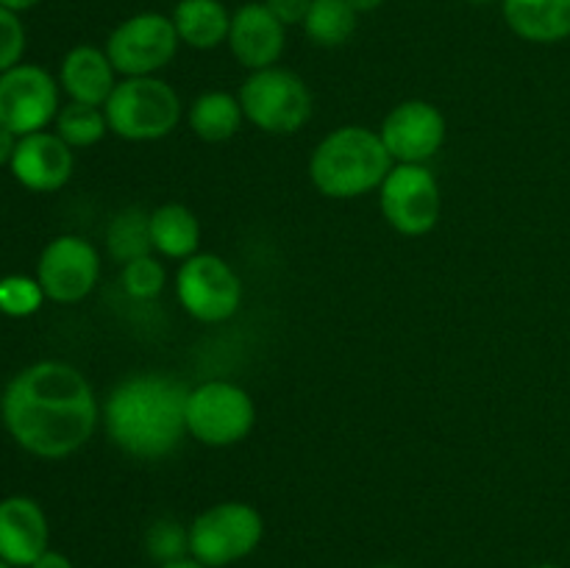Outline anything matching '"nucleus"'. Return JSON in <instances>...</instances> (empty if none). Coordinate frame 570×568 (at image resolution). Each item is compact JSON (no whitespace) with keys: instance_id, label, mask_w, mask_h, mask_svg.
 Returning a JSON list of instances; mask_svg holds the SVG:
<instances>
[{"instance_id":"1","label":"nucleus","mask_w":570,"mask_h":568,"mask_svg":"<svg viewBox=\"0 0 570 568\" xmlns=\"http://www.w3.org/2000/svg\"><path fill=\"white\" fill-rule=\"evenodd\" d=\"M0 415L20 449L65 460L87 445L98 427V399L78 368L42 360L22 368L3 390Z\"/></svg>"},{"instance_id":"2","label":"nucleus","mask_w":570,"mask_h":568,"mask_svg":"<svg viewBox=\"0 0 570 568\" xmlns=\"http://www.w3.org/2000/svg\"><path fill=\"white\" fill-rule=\"evenodd\" d=\"M187 395L181 382L161 373L128 376L111 390L104 423L111 443L137 460H159L181 445L187 432Z\"/></svg>"},{"instance_id":"3","label":"nucleus","mask_w":570,"mask_h":568,"mask_svg":"<svg viewBox=\"0 0 570 568\" xmlns=\"http://www.w3.org/2000/svg\"><path fill=\"white\" fill-rule=\"evenodd\" d=\"M393 170V156L379 131L365 126H343L326 134L312 150L309 176L317 193L348 200L373 193Z\"/></svg>"},{"instance_id":"4","label":"nucleus","mask_w":570,"mask_h":568,"mask_svg":"<svg viewBox=\"0 0 570 568\" xmlns=\"http://www.w3.org/2000/svg\"><path fill=\"white\" fill-rule=\"evenodd\" d=\"M109 131L131 143L161 139L181 120V98L167 81L156 76H137L117 81L104 104Z\"/></svg>"},{"instance_id":"5","label":"nucleus","mask_w":570,"mask_h":568,"mask_svg":"<svg viewBox=\"0 0 570 568\" xmlns=\"http://www.w3.org/2000/svg\"><path fill=\"white\" fill-rule=\"evenodd\" d=\"M189 557L209 568L245 560L265 538V518L245 501H220L189 523Z\"/></svg>"},{"instance_id":"6","label":"nucleus","mask_w":570,"mask_h":568,"mask_svg":"<svg viewBox=\"0 0 570 568\" xmlns=\"http://www.w3.org/2000/svg\"><path fill=\"white\" fill-rule=\"evenodd\" d=\"M245 120L267 134H295L312 117V92L298 72L287 67H265L250 72L239 87Z\"/></svg>"},{"instance_id":"7","label":"nucleus","mask_w":570,"mask_h":568,"mask_svg":"<svg viewBox=\"0 0 570 568\" xmlns=\"http://www.w3.org/2000/svg\"><path fill=\"white\" fill-rule=\"evenodd\" d=\"M256 423V404L234 382L212 379L187 395V432L204 445L226 449L250 434Z\"/></svg>"},{"instance_id":"8","label":"nucleus","mask_w":570,"mask_h":568,"mask_svg":"<svg viewBox=\"0 0 570 568\" xmlns=\"http://www.w3.org/2000/svg\"><path fill=\"white\" fill-rule=\"evenodd\" d=\"M178 39L173 17L159 11H142L122 20L106 39V56L115 70L126 78L156 76L178 53Z\"/></svg>"},{"instance_id":"9","label":"nucleus","mask_w":570,"mask_h":568,"mask_svg":"<svg viewBox=\"0 0 570 568\" xmlns=\"http://www.w3.org/2000/svg\"><path fill=\"white\" fill-rule=\"evenodd\" d=\"M178 301L200 323L228 321L243 304L237 271L217 254H193L176 273Z\"/></svg>"},{"instance_id":"10","label":"nucleus","mask_w":570,"mask_h":568,"mask_svg":"<svg viewBox=\"0 0 570 568\" xmlns=\"http://www.w3.org/2000/svg\"><path fill=\"white\" fill-rule=\"evenodd\" d=\"M379 193L384 217L404 237H423L438 226L443 193L426 165H393Z\"/></svg>"},{"instance_id":"11","label":"nucleus","mask_w":570,"mask_h":568,"mask_svg":"<svg viewBox=\"0 0 570 568\" xmlns=\"http://www.w3.org/2000/svg\"><path fill=\"white\" fill-rule=\"evenodd\" d=\"M59 115V81L37 65L0 72V123L17 137L45 131Z\"/></svg>"},{"instance_id":"12","label":"nucleus","mask_w":570,"mask_h":568,"mask_svg":"<svg viewBox=\"0 0 570 568\" xmlns=\"http://www.w3.org/2000/svg\"><path fill=\"white\" fill-rule=\"evenodd\" d=\"M100 276V256L89 239L61 234L42 248L37 262V282L45 298L56 304H78L95 290Z\"/></svg>"},{"instance_id":"13","label":"nucleus","mask_w":570,"mask_h":568,"mask_svg":"<svg viewBox=\"0 0 570 568\" xmlns=\"http://www.w3.org/2000/svg\"><path fill=\"white\" fill-rule=\"evenodd\" d=\"M379 137L399 165H426L445 143V117L429 100H404L384 117Z\"/></svg>"},{"instance_id":"14","label":"nucleus","mask_w":570,"mask_h":568,"mask_svg":"<svg viewBox=\"0 0 570 568\" xmlns=\"http://www.w3.org/2000/svg\"><path fill=\"white\" fill-rule=\"evenodd\" d=\"M9 167L11 176L31 193H56L70 182L76 156L56 131H37L17 139Z\"/></svg>"},{"instance_id":"15","label":"nucleus","mask_w":570,"mask_h":568,"mask_svg":"<svg viewBox=\"0 0 570 568\" xmlns=\"http://www.w3.org/2000/svg\"><path fill=\"white\" fill-rule=\"evenodd\" d=\"M284 45H287V26H282L265 3H245L232 14L228 48L234 59L250 72L276 67Z\"/></svg>"},{"instance_id":"16","label":"nucleus","mask_w":570,"mask_h":568,"mask_svg":"<svg viewBox=\"0 0 570 568\" xmlns=\"http://www.w3.org/2000/svg\"><path fill=\"white\" fill-rule=\"evenodd\" d=\"M50 529L45 510L28 496L0 501V560L11 568H31L48 551Z\"/></svg>"},{"instance_id":"17","label":"nucleus","mask_w":570,"mask_h":568,"mask_svg":"<svg viewBox=\"0 0 570 568\" xmlns=\"http://www.w3.org/2000/svg\"><path fill=\"white\" fill-rule=\"evenodd\" d=\"M115 72L106 50L95 45H78L61 59L59 84L76 104L104 106L117 87Z\"/></svg>"},{"instance_id":"18","label":"nucleus","mask_w":570,"mask_h":568,"mask_svg":"<svg viewBox=\"0 0 570 568\" xmlns=\"http://www.w3.org/2000/svg\"><path fill=\"white\" fill-rule=\"evenodd\" d=\"M501 14L515 37L534 45L570 39V0H501Z\"/></svg>"},{"instance_id":"19","label":"nucleus","mask_w":570,"mask_h":568,"mask_svg":"<svg viewBox=\"0 0 570 568\" xmlns=\"http://www.w3.org/2000/svg\"><path fill=\"white\" fill-rule=\"evenodd\" d=\"M178 39L195 50H212L228 42L232 14L220 0H178L173 9Z\"/></svg>"},{"instance_id":"20","label":"nucleus","mask_w":570,"mask_h":568,"mask_svg":"<svg viewBox=\"0 0 570 568\" xmlns=\"http://www.w3.org/2000/svg\"><path fill=\"white\" fill-rule=\"evenodd\" d=\"M150 239L154 251L167 259H189L198 254L200 223L195 212L184 204H161L150 212Z\"/></svg>"},{"instance_id":"21","label":"nucleus","mask_w":570,"mask_h":568,"mask_svg":"<svg viewBox=\"0 0 570 568\" xmlns=\"http://www.w3.org/2000/svg\"><path fill=\"white\" fill-rule=\"evenodd\" d=\"M187 120L204 143H226L243 128L245 111L237 95L204 92L189 104Z\"/></svg>"},{"instance_id":"22","label":"nucleus","mask_w":570,"mask_h":568,"mask_svg":"<svg viewBox=\"0 0 570 568\" xmlns=\"http://www.w3.org/2000/svg\"><path fill=\"white\" fill-rule=\"evenodd\" d=\"M106 245H109V254L115 256L120 265L139 259V256L154 254L150 212L139 209V206H128V209L117 212V215L111 217L109 228H106Z\"/></svg>"},{"instance_id":"23","label":"nucleus","mask_w":570,"mask_h":568,"mask_svg":"<svg viewBox=\"0 0 570 568\" xmlns=\"http://www.w3.org/2000/svg\"><path fill=\"white\" fill-rule=\"evenodd\" d=\"M356 17L348 0H312L304 31L321 48H340L354 37Z\"/></svg>"},{"instance_id":"24","label":"nucleus","mask_w":570,"mask_h":568,"mask_svg":"<svg viewBox=\"0 0 570 568\" xmlns=\"http://www.w3.org/2000/svg\"><path fill=\"white\" fill-rule=\"evenodd\" d=\"M106 131H109V123H106L104 106H89L70 100L56 115V134L70 148H92V145H98L106 137Z\"/></svg>"},{"instance_id":"25","label":"nucleus","mask_w":570,"mask_h":568,"mask_svg":"<svg viewBox=\"0 0 570 568\" xmlns=\"http://www.w3.org/2000/svg\"><path fill=\"white\" fill-rule=\"evenodd\" d=\"M120 284L131 298H139V301L154 298V295H159L167 284L165 265H161L154 254L139 256V259L134 262H126L120 273Z\"/></svg>"},{"instance_id":"26","label":"nucleus","mask_w":570,"mask_h":568,"mask_svg":"<svg viewBox=\"0 0 570 568\" xmlns=\"http://www.w3.org/2000/svg\"><path fill=\"white\" fill-rule=\"evenodd\" d=\"M45 293L37 278L6 276L0 278V312L9 317H28L42 306Z\"/></svg>"},{"instance_id":"27","label":"nucleus","mask_w":570,"mask_h":568,"mask_svg":"<svg viewBox=\"0 0 570 568\" xmlns=\"http://www.w3.org/2000/svg\"><path fill=\"white\" fill-rule=\"evenodd\" d=\"M145 546H148V555L156 557L161 566L181 560V557H189V529L176 521H156L148 529Z\"/></svg>"},{"instance_id":"28","label":"nucleus","mask_w":570,"mask_h":568,"mask_svg":"<svg viewBox=\"0 0 570 568\" xmlns=\"http://www.w3.org/2000/svg\"><path fill=\"white\" fill-rule=\"evenodd\" d=\"M22 53H26V28L20 14L0 6V72L20 65Z\"/></svg>"},{"instance_id":"29","label":"nucleus","mask_w":570,"mask_h":568,"mask_svg":"<svg viewBox=\"0 0 570 568\" xmlns=\"http://www.w3.org/2000/svg\"><path fill=\"white\" fill-rule=\"evenodd\" d=\"M282 26H304L312 0H262Z\"/></svg>"},{"instance_id":"30","label":"nucleus","mask_w":570,"mask_h":568,"mask_svg":"<svg viewBox=\"0 0 570 568\" xmlns=\"http://www.w3.org/2000/svg\"><path fill=\"white\" fill-rule=\"evenodd\" d=\"M17 139L20 137H17L14 131H9V128L0 123V167L11 165V156H14V150H17Z\"/></svg>"},{"instance_id":"31","label":"nucleus","mask_w":570,"mask_h":568,"mask_svg":"<svg viewBox=\"0 0 570 568\" xmlns=\"http://www.w3.org/2000/svg\"><path fill=\"white\" fill-rule=\"evenodd\" d=\"M31 568H76V566H72V560L67 555L48 549L42 557H37V560L31 562Z\"/></svg>"},{"instance_id":"32","label":"nucleus","mask_w":570,"mask_h":568,"mask_svg":"<svg viewBox=\"0 0 570 568\" xmlns=\"http://www.w3.org/2000/svg\"><path fill=\"white\" fill-rule=\"evenodd\" d=\"M348 3L356 14H367V11H376L384 0H348Z\"/></svg>"},{"instance_id":"33","label":"nucleus","mask_w":570,"mask_h":568,"mask_svg":"<svg viewBox=\"0 0 570 568\" xmlns=\"http://www.w3.org/2000/svg\"><path fill=\"white\" fill-rule=\"evenodd\" d=\"M37 3H39V0H0V6H6V9L17 11V14H20V11L33 9V6H37Z\"/></svg>"},{"instance_id":"34","label":"nucleus","mask_w":570,"mask_h":568,"mask_svg":"<svg viewBox=\"0 0 570 568\" xmlns=\"http://www.w3.org/2000/svg\"><path fill=\"white\" fill-rule=\"evenodd\" d=\"M159 568H209V566H204V562L193 560V557H181V560L165 562V566H159Z\"/></svg>"},{"instance_id":"35","label":"nucleus","mask_w":570,"mask_h":568,"mask_svg":"<svg viewBox=\"0 0 570 568\" xmlns=\"http://www.w3.org/2000/svg\"><path fill=\"white\" fill-rule=\"evenodd\" d=\"M465 3H473V6H484V3H490V0H465Z\"/></svg>"},{"instance_id":"36","label":"nucleus","mask_w":570,"mask_h":568,"mask_svg":"<svg viewBox=\"0 0 570 568\" xmlns=\"http://www.w3.org/2000/svg\"><path fill=\"white\" fill-rule=\"evenodd\" d=\"M534 568H560V566H554V562H540V566H534Z\"/></svg>"},{"instance_id":"37","label":"nucleus","mask_w":570,"mask_h":568,"mask_svg":"<svg viewBox=\"0 0 570 568\" xmlns=\"http://www.w3.org/2000/svg\"><path fill=\"white\" fill-rule=\"evenodd\" d=\"M0 568H11V566H9V562H6V560H0Z\"/></svg>"},{"instance_id":"38","label":"nucleus","mask_w":570,"mask_h":568,"mask_svg":"<svg viewBox=\"0 0 570 568\" xmlns=\"http://www.w3.org/2000/svg\"><path fill=\"white\" fill-rule=\"evenodd\" d=\"M376 568H401V566H376Z\"/></svg>"}]
</instances>
